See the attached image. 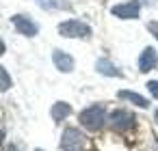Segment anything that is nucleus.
I'll return each instance as SVG.
<instances>
[{"label":"nucleus","instance_id":"a211bd4d","mask_svg":"<svg viewBox=\"0 0 158 151\" xmlns=\"http://www.w3.org/2000/svg\"><path fill=\"white\" fill-rule=\"evenodd\" d=\"M35 151H41V149H35Z\"/></svg>","mask_w":158,"mask_h":151},{"label":"nucleus","instance_id":"4468645a","mask_svg":"<svg viewBox=\"0 0 158 151\" xmlns=\"http://www.w3.org/2000/svg\"><path fill=\"white\" fill-rule=\"evenodd\" d=\"M147 30L158 39V22H149V24H147Z\"/></svg>","mask_w":158,"mask_h":151},{"label":"nucleus","instance_id":"423d86ee","mask_svg":"<svg viewBox=\"0 0 158 151\" xmlns=\"http://www.w3.org/2000/svg\"><path fill=\"white\" fill-rule=\"evenodd\" d=\"M11 22H13V26H15V30L20 33V35H24V37H35L37 35V24L33 22V20H28L26 15H13L11 18Z\"/></svg>","mask_w":158,"mask_h":151},{"label":"nucleus","instance_id":"6e6552de","mask_svg":"<svg viewBox=\"0 0 158 151\" xmlns=\"http://www.w3.org/2000/svg\"><path fill=\"white\" fill-rule=\"evenodd\" d=\"M52 61H54V65H56L59 71L69 74V71L74 69V58H72L69 54H65L63 50H54V52H52Z\"/></svg>","mask_w":158,"mask_h":151},{"label":"nucleus","instance_id":"f8f14e48","mask_svg":"<svg viewBox=\"0 0 158 151\" xmlns=\"http://www.w3.org/2000/svg\"><path fill=\"white\" fill-rule=\"evenodd\" d=\"M11 89V76L7 74V69L0 65V91H9Z\"/></svg>","mask_w":158,"mask_h":151},{"label":"nucleus","instance_id":"9d476101","mask_svg":"<svg viewBox=\"0 0 158 151\" xmlns=\"http://www.w3.org/2000/svg\"><path fill=\"white\" fill-rule=\"evenodd\" d=\"M95 67H98V71L104 74V76H113V78H119V76H121V71H119L108 58H100V61L95 63Z\"/></svg>","mask_w":158,"mask_h":151},{"label":"nucleus","instance_id":"ddd939ff","mask_svg":"<svg viewBox=\"0 0 158 151\" xmlns=\"http://www.w3.org/2000/svg\"><path fill=\"white\" fill-rule=\"evenodd\" d=\"M147 89H149V93H152L154 97H158V80H152V82H147Z\"/></svg>","mask_w":158,"mask_h":151},{"label":"nucleus","instance_id":"f03ea898","mask_svg":"<svg viewBox=\"0 0 158 151\" xmlns=\"http://www.w3.org/2000/svg\"><path fill=\"white\" fill-rule=\"evenodd\" d=\"M59 33L63 37H69V39H87V37H91V28L80 20H67V22L59 24Z\"/></svg>","mask_w":158,"mask_h":151},{"label":"nucleus","instance_id":"f257e3e1","mask_svg":"<svg viewBox=\"0 0 158 151\" xmlns=\"http://www.w3.org/2000/svg\"><path fill=\"white\" fill-rule=\"evenodd\" d=\"M104 121H106V114H104V108L102 106H89V108H85L82 112H80V125H85L87 129H91V132H98V129H102V125H104Z\"/></svg>","mask_w":158,"mask_h":151},{"label":"nucleus","instance_id":"dca6fc26","mask_svg":"<svg viewBox=\"0 0 158 151\" xmlns=\"http://www.w3.org/2000/svg\"><path fill=\"white\" fill-rule=\"evenodd\" d=\"M0 140H2V132H0Z\"/></svg>","mask_w":158,"mask_h":151},{"label":"nucleus","instance_id":"f3484780","mask_svg":"<svg viewBox=\"0 0 158 151\" xmlns=\"http://www.w3.org/2000/svg\"><path fill=\"white\" fill-rule=\"evenodd\" d=\"M156 121H158V112H156Z\"/></svg>","mask_w":158,"mask_h":151},{"label":"nucleus","instance_id":"39448f33","mask_svg":"<svg viewBox=\"0 0 158 151\" xmlns=\"http://www.w3.org/2000/svg\"><path fill=\"white\" fill-rule=\"evenodd\" d=\"M80 147H85V136L80 134V129L67 127V129L63 132V149L74 151V149H80Z\"/></svg>","mask_w":158,"mask_h":151},{"label":"nucleus","instance_id":"2eb2a0df","mask_svg":"<svg viewBox=\"0 0 158 151\" xmlns=\"http://www.w3.org/2000/svg\"><path fill=\"white\" fill-rule=\"evenodd\" d=\"M5 50H7V48H5V41H2V39H0V56H2V54H5Z\"/></svg>","mask_w":158,"mask_h":151},{"label":"nucleus","instance_id":"0eeeda50","mask_svg":"<svg viewBox=\"0 0 158 151\" xmlns=\"http://www.w3.org/2000/svg\"><path fill=\"white\" fill-rule=\"evenodd\" d=\"M156 65H158V54H156V50H154V48H145V50L141 52V56H139V69H141L143 74H147V71L156 69Z\"/></svg>","mask_w":158,"mask_h":151},{"label":"nucleus","instance_id":"9b49d317","mask_svg":"<svg viewBox=\"0 0 158 151\" xmlns=\"http://www.w3.org/2000/svg\"><path fill=\"white\" fill-rule=\"evenodd\" d=\"M119 99H128V101H132L139 108H147L149 106V101L145 97H141L139 93H132V91H119Z\"/></svg>","mask_w":158,"mask_h":151},{"label":"nucleus","instance_id":"20e7f679","mask_svg":"<svg viewBox=\"0 0 158 151\" xmlns=\"http://www.w3.org/2000/svg\"><path fill=\"white\" fill-rule=\"evenodd\" d=\"M141 11V5H139V0H132V2H126V5H115L110 9V13L119 20H134Z\"/></svg>","mask_w":158,"mask_h":151},{"label":"nucleus","instance_id":"1a4fd4ad","mask_svg":"<svg viewBox=\"0 0 158 151\" xmlns=\"http://www.w3.org/2000/svg\"><path fill=\"white\" fill-rule=\"evenodd\" d=\"M69 112H72V106L65 104V101H56V104L52 106V110H50V114H52V119H54L56 123H61L65 117H69Z\"/></svg>","mask_w":158,"mask_h":151},{"label":"nucleus","instance_id":"7ed1b4c3","mask_svg":"<svg viewBox=\"0 0 158 151\" xmlns=\"http://www.w3.org/2000/svg\"><path fill=\"white\" fill-rule=\"evenodd\" d=\"M110 127L115 129V132H128V129H132L134 127V114L132 112H128V110H113L110 112Z\"/></svg>","mask_w":158,"mask_h":151}]
</instances>
